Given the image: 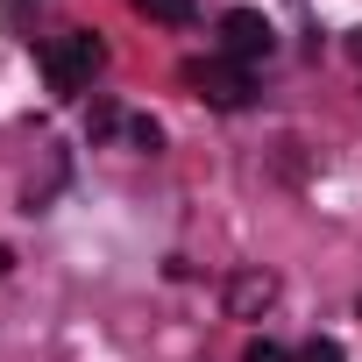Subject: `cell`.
<instances>
[{"mask_svg": "<svg viewBox=\"0 0 362 362\" xmlns=\"http://www.w3.org/2000/svg\"><path fill=\"white\" fill-rule=\"evenodd\" d=\"M43 78H50V93H86L93 78H100V64H107V43L93 36V29H64V36H50L43 43Z\"/></svg>", "mask_w": 362, "mask_h": 362, "instance_id": "1", "label": "cell"}, {"mask_svg": "<svg viewBox=\"0 0 362 362\" xmlns=\"http://www.w3.org/2000/svg\"><path fill=\"white\" fill-rule=\"evenodd\" d=\"M185 86H199V100H206V107H228V114L256 100V71L235 64V57H221V50H214V57H192V64H185Z\"/></svg>", "mask_w": 362, "mask_h": 362, "instance_id": "2", "label": "cell"}, {"mask_svg": "<svg viewBox=\"0 0 362 362\" xmlns=\"http://www.w3.org/2000/svg\"><path fill=\"white\" fill-rule=\"evenodd\" d=\"M270 50H277V29H270L256 8H228V15H221V57H235V64L256 71Z\"/></svg>", "mask_w": 362, "mask_h": 362, "instance_id": "3", "label": "cell"}, {"mask_svg": "<svg viewBox=\"0 0 362 362\" xmlns=\"http://www.w3.org/2000/svg\"><path fill=\"white\" fill-rule=\"evenodd\" d=\"M277 298V277H242L235 284V313H256V305H270Z\"/></svg>", "mask_w": 362, "mask_h": 362, "instance_id": "4", "label": "cell"}, {"mask_svg": "<svg viewBox=\"0 0 362 362\" xmlns=\"http://www.w3.org/2000/svg\"><path fill=\"white\" fill-rule=\"evenodd\" d=\"M135 8H142L149 22H170V29H185V22H192V0H135Z\"/></svg>", "mask_w": 362, "mask_h": 362, "instance_id": "5", "label": "cell"}, {"mask_svg": "<svg viewBox=\"0 0 362 362\" xmlns=\"http://www.w3.org/2000/svg\"><path fill=\"white\" fill-rule=\"evenodd\" d=\"M298 362H348V355H341V341H327V334H313V341L298 348Z\"/></svg>", "mask_w": 362, "mask_h": 362, "instance_id": "6", "label": "cell"}, {"mask_svg": "<svg viewBox=\"0 0 362 362\" xmlns=\"http://www.w3.org/2000/svg\"><path fill=\"white\" fill-rule=\"evenodd\" d=\"M128 135H135V149H149V156H156V142H163L156 121H128Z\"/></svg>", "mask_w": 362, "mask_h": 362, "instance_id": "7", "label": "cell"}, {"mask_svg": "<svg viewBox=\"0 0 362 362\" xmlns=\"http://www.w3.org/2000/svg\"><path fill=\"white\" fill-rule=\"evenodd\" d=\"M242 362H298V355H284L277 341H249V355H242Z\"/></svg>", "mask_w": 362, "mask_h": 362, "instance_id": "8", "label": "cell"}, {"mask_svg": "<svg viewBox=\"0 0 362 362\" xmlns=\"http://www.w3.org/2000/svg\"><path fill=\"white\" fill-rule=\"evenodd\" d=\"M348 50H355V57H362V29H355V36H348Z\"/></svg>", "mask_w": 362, "mask_h": 362, "instance_id": "9", "label": "cell"}]
</instances>
